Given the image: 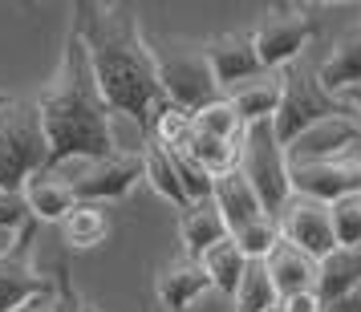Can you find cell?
<instances>
[{"label": "cell", "instance_id": "cell-10", "mask_svg": "<svg viewBox=\"0 0 361 312\" xmlns=\"http://www.w3.org/2000/svg\"><path fill=\"white\" fill-rule=\"evenodd\" d=\"M312 37H317V20L305 13H284V17H268L260 29H252V49L260 69H288L296 57L305 53Z\"/></svg>", "mask_w": 361, "mask_h": 312}, {"label": "cell", "instance_id": "cell-22", "mask_svg": "<svg viewBox=\"0 0 361 312\" xmlns=\"http://www.w3.org/2000/svg\"><path fill=\"white\" fill-rule=\"evenodd\" d=\"M195 263L203 268L207 284H212L215 292H224V296H235V284H240V276H244V268H247L244 251L231 244V235L228 239H219L212 251H203Z\"/></svg>", "mask_w": 361, "mask_h": 312}, {"label": "cell", "instance_id": "cell-2", "mask_svg": "<svg viewBox=\"0 0 361 312\" xmlns=\"http://www.w3.org/2000/svg\"><path fill=\"white\" fill-rule=\"evenodd\" d=\"M37 114H41V130H45V146H49L45 166H57L66 158L98 163V158H110L118 150L114 114L106 110L98 85L90 77L85 49L73 37V29L66 37V53H61V65L53 73V82L37 98Z\"/></svg>", "mask_w": 361, "mask_h": 312}, {"label": "cell", "instance_id": "cell-11", "mask_svg": "<svg viewBox=\"0 0 361 312\" xmlns=\"http://www.w3.org/2000/svg\"><path fill=\"white\" fill-rule=\"evenodd\" d=\"M288 187L293 195L317 199V203H337L341 195L361 191V163L337 158V163H312V166H288Z\"/></svg>", "mask_w": 361, "mask_h": 312}, {"label": "cell", "instance_id": "cell-7", "mask_svg": "<svg viewBox=\"0 0 361 312\" xmlns=\"http://www.w3.org/2000/svg\"><path fill=\"white\" fill-rule=\"evenodd\" d=\"M272 219H276L280 244L296 247V251L309 256L312 263L325 260L329 251L337 247V239H333V223H329V207L325 203H317V199L288 195V203H284Z\"/></svg>", "mask_w": 361, "mask_h": 312}, {"label": "cell", "instance_id": "cell-36", "mask_svg": "<svg viewBox=\"0 0 361 312\" xmlns=\"http://www.w3.org/2000/svg\"><path fill=\"white\" fill-rule=\"evenodd\" d=\"M325 312H361V284H357V288H353L349 296H341L337 304H329Z\"/></svg>", "mask_w": 361, "mask_h": 312}, {"label": "cell", "instance_id": "cell-5", "mask_svg": "<svg viewBox=\"0 0 361 312\" xmlns=\"http://www.w3.org/2000/svg\"><path fill=\"white\" fill-rule=\"evenodd\" d=\"M235 166L252 182L264 215H276L288 203V195H293V187H288V163H284V146H280L276 134H272V122H252V126H244Z\"/></svg>", "mask_w": 361, "mask_h": 312}, {"label": "cell", "instance_id": "cell-14", "mask_svg": "<svg viewBox=\"0 0 361 312\" xmlns=\"http://www.w3.org/2000/svg\"><path fill=\"white\" fill-rule=\"evenodd\" d=\"M212 203H215V211L224 215L228 235L240 231V227H247V223H256V219L264 215L260 199H256V191H252V182L240 175V166H231V170H224V175L212 179ZM268 219H272V215H268Z\"/></svg>", "mask_w": 361, "mask_h": 312}, {"label": "cell", "instance_id": "cell-35", "mask_svg": "<svg viewBox=\"0 0 361 312\" xmlns=\"http://www.w3.org/2000/svg\"><path fill=\"white\" fill-rule=\"evenodd\" d=\"M57 308V284H53L49 292H41V296H33V300H25L20 308H13V312H53Z\"/></svg>", "mask_w": 361, "mask_h": 312}, {"label": "cell", "instance_id": "cell-30", "mask_svg": "<svg viewBox=\"0 0 361 312\" xmlns=\"http://www.w3.org/2000/svg\"><path fill=\"white\" fill-rule=\"evenodd\" d=\"M231 244L244 251V260H268V251L280 244L276 235V219H268V215H260L256 223H247V227L231 231Z\"/></svg>", "mask_w": 361, "mask_h": 312}, {"label": "cell", "instance_id": "cell-26", "mask_svg": "<svg viewBox=\"0 0 361 312\" xmlns=\"http://www.w3.org/2000/svg\"><path fill=\"white\" fill-rule=\"evenodd\" d=\"M191 126L199 134H207V138H219V142H228V146L240 150V138H244V122L235 118V110L228 106V98L212 101V106H203L199 114H191Z\"/></svg>", "mask_w": 361, "mask_h": 312}, {"label": "cell", "instance_id": "cell-23", "mask_svg": "<svg viewBox=\"0 0 361 312\" xmlns=\"http://www.w3.org/2000/svg\"><path fill=\"white\" fill-rule=\"evenodd\" d=\"M138 154H142V179L154 187V195L166 199V203H175L179 211H187L191 203H187V195H183V187H179V175H175V163H171V150L154 146V142H142Z\"/></svg>", "mask_w": 361, "mask_h": 312}, {"label": "cell", "instance_id": "cell-19", "mask_svg": "<svg viewBox=\"0 0 361 312\" xmlns=\"http://www.w3.org/2000/svg\"><path fill=\"white\" fill-rule=\"evenodd\" d=\"M179 239H183L187 260H199V256L212 251L219 239H228V223H224V215L215 211L212 199L191 203V207L179 215Z\"/></svg>", "mask_w": 361, "mask_h": 312}, {"label": "cell", "instance_id": "cell-37", "mask_svg": "<svg viewBox=\"0 0 361 312\" xmlns=\"http://www.w3.org/2000/svg\"><path fill=\"white\" fill-rule=\"evenodd\" d=\"M349 106H353V110H357V118H361V94H357L353 101H349Z\"/></svg>", "mask_w": 361, "mask_h": 312}, {"label": "cell", "instance_id": "cell-25", "mask_svg": "<svg viewBox=\"0 0 361 312\" xmlns=\"http://www.w3.org/2000/svg\"><path fill=\"white\" fill-rule=\"evenodd\" d=\"M231 300H235V312H276L280 308V296L272 288V280H268L264 260H247Z\"/></svg>", "mask_w": 361, "mask_h": 312}, {"label": "cell", "instance_id": "cell-3", "mask_svg": "<svg viewBox=\"0 0 361 312\" xmlns=\"http://www.w3.org/2000/svg\"><path fill=\"white\" fill-rule=\"evenodd\" d=\"M49 146L37 101L8 98L0 106V191H20L29 175L45 170Z\"/></svg>", "mask_w": 361, "mask_h": 312}, {"label": "cell", "instance_id": "cell-15", "mask_svg": "<svg viewBox=\"0 0 361 312\" xmlns=\"http://www.w3.org/2000/svg\"><path fill=\"white\" fill-rule=\"evenodd\" d=\"M20 199H25V207L33 215V223H61L73 207H78V199H73V187L66 179H57L53 170H37L25 179L20 187Z\"/></svg>", "mask_w": 361, "mask_h": 312}, {"label": "cell", "instance_id": "cell-9", "mask_svg": "<svg viewBox=\"0 0 361 312\" xmlns=\"http://www.w3.org/2000/svg\"><path fill=\"white\" fill-rule=\"evenodd\" d=\"M357 146H361V118H357V110H349V114L317 122L296 142H288L284 146V163L288 166L337 163V158H345L349 150H357Z\"/></svg>", "mask_w": 361, "mask_h": 312}, {"label": "cell", "instance_id": "cell-12", "mask_svg": "<svg viewBox=\"0 0 361 312\" xmlns=\"http://www.w3.org/2000/svg\"><path fill=\"white\" fill-rule=\"evenodd\" d=\"M203 57L212 65V77L219 85V94L235 89L240 82L264 73L260 61H256V49H252V33H219L203 45Z\"/></svg>", "mask_w": 361, "mask_h": 312}, {"label": "cell", "instance_id": "cell-16", "mask_svg": "<svg viewBox=\"0 0 361 312\" xmlns=\"http://www.w3.org/2000/svg\"><path fill=\"white\" fill-rule=\"evenodd\" d=\"M312 77H317V85L325 89L329 98L349 94V89H361V29L345 33L341 41L333 45V53L317 65Z\"/></svg>", "mask_w": 361, "mask_h": 312}, {"label": "cell", "instance_id": "cell-6", "mask_svg": "<svg viewBox=\"0 0 361 312\" xmlns=\"http://www.w3.org/2000/svg\"><path fill=\"white\" fill-rule=\"evenodd\" d=\"M154 73H159V89L163 98L183 110V114H199L203 106L219 101V85L212 77V65L203 49H175V53H154Z\"/></svg>", "mask_w": 361, "mask_h": 312}, {"label": "cell", "instance_id": "cell-34", "mask_svg": "<svg viewBox=\"0 0 361 312\" xmlns=\"http://www.w3.org/2000/svg\"><path fill=\"white\" fill-rule=\"evenodd\" d=\"M29 231H33V223H25L20 231H4V227H0V260H13V256H17V247L29 239Z\"/></svg>", "mask_w": 361, "mask_h": 312}, {"label": "cell", "instance_id": "cell-1", "mask_svg": "<svg viewBox=\"0 0 361 312\" xmlns=\"http://www.w3.org/2000/svg\"><path fill=\"white\" fill-rule=\"evenodd\" d=\"M69 29L82 41L85 65L106 110L134 118L138 130L147 134L154 110L166 98L154 73V49H147L138 20L122 4H78Z\"/></svg>", "mask_w": 361, "mask_h": 312}, {"label": "cell", "instance_id": "cell-13", "mask_svg": "<svg viewBox=\"0 0 361 312\" xmlns=\"http://www.w3.org/2000/svg\"><path fill=\"white\" fill-rule=\"evenodd\" d=\"M280 89H284V69H264L256 77L240 82L235 89H228L224 98L235 110V118L244 126H252V122H272V114L280 106Z\"/></svg>", "mask_w": 361, "mask_h": 312}, {"label": "cell", "instance_id": "cell-20", "mask_svg": "<svg viewBox=\"0 0 361 312\" xmlns=\"http://www.w3.org/2000/svg\"><path fill=\"white\" fill-rule=\"evenodd\" d=\"M264 268H268V280H272V288H276L280 300H284V296L312 292V288H317V263H312L309 256H300V251L288 247V244L272 247V251H268V260H264Z\"/></svg>", "mask_w": 361, "mask_h": 312}, {"label": "cell", "instance_id": "cell-24", "mask_svg": "<svg viewBox=\"0 0 361 312\" xmlns=\"http://www.w3.org/2000/svg\"><path fill=\"white\" fill-rule=\"evenodd\" d=\"M61 227V239L69 247H78V251H90V247L106 244V235H110V219L102 207H90V203H78L73 211L57 223Z\"/></svg>", "mask_w": 361, "mask_h": 312}, {"label": "cell", "instance_id": "cell-29", "mask_svg": "<svg viewBox=\"0 0 361 312\" xmlns=\"http://www.w3.org/2000/svg\"><path fill=\"white\" fill-rule=\"evenodd\" d=\"M329 223H333L337 247H361V191L329 203Z\"/></svg>", "mask_w": 361, "mask_h": 312}, {"label": "cell", "instance_id": "cell-8", "mask_svg": "<svg viewBox=\"0 0 361 312\" xmlns=\"http://www.w3.org/2000/svg\"><path fill=\"white\" fill-rule=\"evenodd\" d=\"M138 182H142V154L138 150H114L110 158L85 163V170L69 187H73V199L78 203L106 207V203L126 199Z\"/></svg>", "mask_w": 361, "mask_h": 312}, {"label": "cell", "instance_id": "cell-32", "mask_svg": "<svg viewBox=\"0 0 361 312\" xmlns=\"http://www.w3.org/2000/svg\"><path fill=\"white\" fill-rule=\"evenodd\" d=\"M25 223H33V215H29V207H25L20 191H0V227L20 231Z\"/></svg>", "mask_w": 361, "mask_h": 312}, {"label": "cell", "instance_id": "cell-21", "mask_svg": "<svg viewBox=\"0 0 361 312\" xmlns=\"http://www.w3.org/2000/svg\"><path fill=\"white\" fill-rule=\"evenodd\" d=\"M53 284H57V280H49L45 272H37L33 263L20 260V256H13V260H0V312L20 308L25 300L49 292Z\"/></svg>", "mask_w": 361, "mask_h": 312}, {"label": "cell", "instance_id": "cell-38", "mask_svg": "<svg viewBox=\"0 0 361 312\" xmlns=\"http://www.w3.org/2000/svg\"><path fill=\"white\" fill-rule=\"evenodd\" d=\"M4 101H8V94H0V106H4Z\"/></svg>", "mask_w": 361, "mask_h": 312}, {"label": "cell", "instance_id": "cell-4", "mask_svg": "<svg viewBox=\"0 0 361 312\" xmlns=\"http://www.w3.org/2000/svg\"><path fill=\"white\" fill-rule=\"evenodd\" d=\"M349 110H353V106L345 98H329L305 65H288L284 69L280 106H276V114H272V134H276L280 146H288V142H296L309 126L325 122V118L349 114Z\"/></svg>", "mask_w": 361, "mask_h": 312}, {"label": "cell", "instance_id": "cell-39", "mask_svg": "<svg viewBox=\"0 0 361 312\" xmlns=\"http://www.w3.org/2000/svg\"><path fill=\"white\" fill-rule=\"evenodd\" d=\"M82 312H94V308H82Z\"/></svg>", "mask_w": 361, "mask_h": 312}, {"label": "cell", "instance_id": "cell-27", "mask_svg": "<svg viewBox=\"0 0 361 312\" xmlns=\"http://www.w3.org/2000/svg\"><path fill=\"white\" fill-rule=\"evenodd\" d=\"M191 114H183V110H175L171 101H163L159 110H154V118H150V126H147V142H154V146H163V150H183L187 142H191Z\"/></svg>", "mask_w": 361, "mask_h": 312}, {"label": "cell", "instance_id": "cell-18", "mask_svg": "<svg viewBox=\"0 0 361 312\" xmlns=\"http://www.w3.org/2000/svg\"><path fill=\"white\" fill-rule=\"evenodd\" d=\"M154 292H159V304L166 312H187L203 292H212V284H207V276H203V268L195 260H179V263H166L159 272Z\"/></svg>", "mask_w": 361, "mask_h": 312}, {"label": "cell", "instance_id": "cell-33", "mask_svg": "<svg viewBox=\"0 0 361 312\" xmlns=\"http://www.w3.org/2000/svg\"><path fill=\"white\" fill-rule=\"evenodd\" d=\"M276 312H325V304L317 300V292H296V296H284Z\"/></svg>", "mask_w": 361, "mask_h": 312}, {"label": "cell", "instance_id": "cell-17", "mask_svg": "<svg viewBox=\"0 0 361 312\" xmlns=\"http://www.w3.org/2000/svg\"><path fill=\"white\" fill-rule=\"evenodd\" d=\"M361 284V247H333L325 260H317V300L321 304H337Z\"/></svg>", "mask_w": 361, "mask_h": 312}, {"label": "cell", "instance_id": "cell-31", "mask_svg": "<svg viewBox=\"0 0 361 312\" xmlns=\"http://www.w3.org/2000/svg\"><path fill=\"white\" fill-rule=\"evenodd\" d=\"M171 163H175V175H179V187H183V195H187V203L212 199V175L203 166H195L183 150H171Z\"/></svg>", "mask_w": 361, "mask_h": 312}, {"label": "cell", "instance_id": "cell-28", "mask_svg": "<svg viewBox=\"0 0 361 312\" xmlns=\"http://www.w3.org/2000/svg\"><path fill=\"white\" fill-rule=\"evenodd\" d=\"M183 154H187L195 166H203L212 179H215V175H224V170H231L235 158H240V150H235V146L219 142V138H207V134H199V130H191V142L183 146Z\"/></svg>", "mask_w": 361, "mask_h": 312}]
</instances>
